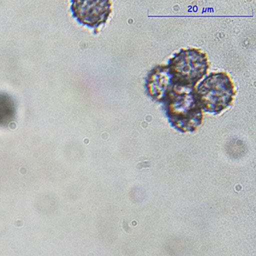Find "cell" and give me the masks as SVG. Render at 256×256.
Masks as SVG:
<instances>
[{
  "mask_svg": "<svg viewBox=\"0 0 256 256\" xmlns=\"http://www.w3.org/2000/svg\"><path fill=\"white\" fill-rule=\"evenodd\" d=\"M173 85L167 65L156 67L149 73L146 78V88L148 95L152 100L161 102Z\"/></svg>",
  "mask_w": 256,
  "mask_h": 256,
  "instance_id": "obj_5",
  "label": "cell"
},
{
  "mask_svg": "<svg viewBox=\"0 0 256 256\" xmlns=\"http://www.w3.org/2000/svg\"><path fill=\"white\" fill-rule=\"evenodd\" d=\"M71 10L79 23L96 29L107 22L112 13V2L108 0H74Z\"/></svg>",
  "mask_w": 256,
  "mask_h": 256,
  "instance_id": "obj_4",
  "label": "cell"
},
{
  "mask_svg": "<svg viewBox=\"0 0 256 256\" xmlns=\"http://www.w3.org/2000/svg\"><path fill=\"white\" fill-rule=\"evenodd\" d=\"M4 112L8 118H12L14 112L12 100L8 98V96L0 95V113Z\"/></svg>",
  "mask_w": 256,
  "mask_h": 256,
  "instance_id": "obj_6",
  "label": "cell"
},
{
  "mask_svg": "<svg viewBox=\"0 0 256 256\" xmlns=\"http://www.w3.org/2000/svg\"><path fill=\"white\" fill-rule=\"evenodd\" d=\"M172 126L181 132H192L203 120V110L196 86L174 84L162 102Z\"/></svg>",
  "mask_w": 256,
  "mask_h": 256,
  "instance_id": "obj_1",
  "label": "cell"
},
{
  "mask_svg": "<svg viewBox=\"0 0 256 256\" xmlns=\"http://www.w3.org/2000/svg\"><path fill=\"white\" fill-rule=\"evenodd\" d=\"M196 94L202 110L220 114L233 102L234 86L227 73H212L199 84Z\"/></svg>",
  "mask_w": 256,
  "mask_h": 256,
  "instance_id": "obj_2",
  "label": "cell"
},
{
  "mask_svg": "<svg viewBox=\"0 0 256 256\" xmlns=\"http://www.w3.org/2000/svg\"><path fill=\"white\" fill-rule=\"evenodd\" d=\"M174 84L196 86L206 76L209 62L206 54L199 49L181 50L169 60L167 65Z\"/></svg>",
  "mask_w": 256,
  "mask_h": 256,
  "instance_id": "obj_3",
  "label": "cell"
}]
</instances>
